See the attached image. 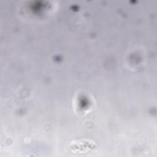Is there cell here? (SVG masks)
<instances>
[{"mask_svg":"<svg viewBox=\"0 0 157 157\" xmlns=\"http://www.w3.org/2000/svg\"><path fill=\"white\" fill-rule=\"evenodd\" d=\"M69 148L72 152L75 153L95 151L98 150V147L95 142L88 139L74 140L70 143Z\"/></svg>","mask_w":157,"mask_h":157,"instance_id":"obj_1","label":"cell"}]
</instances>
